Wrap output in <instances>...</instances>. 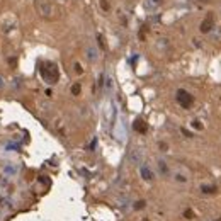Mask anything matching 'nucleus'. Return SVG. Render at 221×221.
<instances>
[{
    "label": "nucleus",
    "mask_w": 221,
    "mask_h": 221,
    "mask_svg": "<svg viewBox=\"0 0 221 221\" xmlns=\"http://www.w3.org/2000/svg\"><path fill=\"white\" fill-rule=\"evenodd\" d=\"M39 9H41L43 16H48V14L51 12V7H49V4H48L46 0H41V2H39Z\"/></svg>",
    "instance_id": "obj_6"
},
{
    "label": "nucleus",
    "mask_w": 221,
    "mask_h": 221,
    "mask_svg": "<svg viewBox=\"0 0 221 221\" xmlns=\"http://www.w3.org/2000/svg\"><path fill=\"white\" fill-rule=\"evenodd\" d=\"M145 221H148V220H145Z\"/></svg>",
    "instance_id": "obj_25"
},
{
    "label": "nucleus",
    "mask_w": 221,
    "mask_h": 221,
    "mask_svg": "<svg viewBox=\"0 0 221 221\" xmlns=\"http://www.w3.org/2000/svg\"><path fill=\"white\" fill-rule=\"evenodd\" d=\"M145 34H146V26H143V29L140 31V39L141 41H145Z\"/></svg>",
    "instance_id": "obj_14"
},
{
    "label": "nucleus",
    "mask_w": 221,
    "mask_h": 221,
    "mask_svg": "<svg viewBox=\"0 0 221 221\" xmlns=\"http://www.w3.org/2000/svg\"><path fill=\"white\" fill-rule=\"evenodd\" d=\"M163 0H146V9H157L158 5H162Z\"/></svg>",
    "instance_id": "obj_8"
},
{
    "label": "nucleus",
    "mask_w": 221,
    "mask_h": 221,
    "mask_svg": "<svg viewBox=\"0 0 221 221\" xmlns=\"http://www.w3.org/2000/svg\"><path fill=\"white\" fill-rule=\"evenodd\" d=\"M72 94H73V95H78L80 94V84H75L73 87H72Z\"/></svg>",
    "instance_id": "obj_11"
},
{
    "label": "nucleus",
    "mask_w": 221,
    "mask_h": 221,
    "mask_svg": "<svg viewBox=\"0 0 221 221\" xmlns=\"http://www.w3.org/2000/svg\"><path fill=\"white\" fill-rule=\"evenodd\" d=\"M158 167H160V170H162L163 174H167V165H165V162H160L158 163Z\"/></svg>",
    "instance_id": "obj_16"
},
{
    "label": "nucleus",
    "mask_w": 221,
    "mask_h": 221,
    "mask_svg": "<svg viewBox=\"0 0 221 221\" xmlns=\"http://www.w3.org/2000/svg\"><path fill=\"white\" fill-rule=\"evenodd\" d=\"M213 27H214V17H213V12H209V14L206 16L204 21L201 22L199 29H201V32H209Z\"/></svg>",
    "instance_id": "obj_3"
},
{
    "label": "nucleus",
    "mask_w": 221,
    "mask_h": 221,
    "mask_svg": "<svg viewBox=\"0 0 221 221\" xmlns=\"http://www.w3.org/2000/svg\"><path fill=\"white\" fill-rule=\"evenodd\" d=\"M199 2H209V0H199Z\"/></svg>",
    "instance_id": "obj_23"
},
{
    "label": "nucleus",
    "mask_w": 221,
    "mask_h": 221,
    "mask_svg": "<svg viewBox=\"0 0 221 221\" xmlns=\"http://www.w3.org/2000/svg\"><path fill=\"white\" fill-rule=\"evenodd\" d=\"M75 72H77V73H82V72H84V70H82V66H80L78 63H75Z\"/></svg>",
    "instance_id": "obj_19"
},
{
    "label": "nucleus",
    "mask_w": 221,
    "mask_h": 221,
    "mask_svg": "<svg viewBox=\"0 0 221 221\" xmlns=\"http://www.w3.org/2000/svg\"><path fill=\"white\" fill-rule=\"evenodd\" d=\"M133 128H134L136 133H141V134H145V133L148 131V124L143 121V119H136V121L133 122Z\"/></svg>",
    "instance_id": "obj_4"
},
{
    "label": "nucleus",
    "mask_w": 221,
    "mask_h": 221,
    "mask_svg": "<svg viewBox=\"0 0 221 221\" xmlns=\"http://www.w3.org/2000/svg\"><path fill=\"white\" fill-rule=\"evenodd\" d=\"M141 175L145 180H153V172L150 169H146V167H141Z\"/></svg>",
    "instance_id": "obj_7"
},
{
    "label": "nucleus",
    "mask_w": 221,
    "mask_h": 221,
    "mask_svg": "<svg viewBox=\"0 0 221 221\" xmlns=\"http://www.w3.org/2000/svg\"><path fill=\"white\" fill-rule=\"evenodd\" d=\"M201 190H202L204 194H214L218 189H216V187H213V185H202V187H201Z\"/></svg>",
    "instance_id": "obj_9"
},
{
    "label": "nucleus",
    "mask_w": 221,
    "mask_h": 221,
    "mask_svg": "<svg viewBox=\"0 0 221 221\" xmlns=\"http://www.w3.org/2000/svg\"><path fill=\"white\" fill-rule=\"evenodd\" d=\"M192 126H194L196 129H201V128H202V124H201L199 121H192Z\"/></svg>",
    "instance_id": "obj_18"
},
{
    "label": "nucleus",
    "mask_w": 221,
    "mask_h": 221,
    "mask_svg": "<svg viewBox=\"0 0 221 221\" xmlns=\"http://www.w3.org/2000/svg\"><path fill=\"white\" fill-rule=\"evenodd\" d=\"M160 148H162V152H167V145L165 143H160Z\"/></svg>",
    "instance_id": "obj_20"
},
{
    "label": "nucleus",
    "mask_w": 221,
    "mask_h": 221,
    "mask_svg": "<svg viewBox=\"0 0 221 221\" xmlns=\"http://www.w3.org/2000/svg\"><path fill=\"white\" fill-rule=\"evenodd\" d=\"M218 221H221V218H220V220H218Z\"/></svg>",
    "instance_id": "obj_24"
},
{
    "label": "nucleus",
    "mask_w": 221,
    "mask_h": 221,
    "mask_svg": "<svg viewBox=\"0 0 221 221\" xmlns=\"http://www.w3.org/2000/svg\"><path fill=\"white\" fill-rule=\"evenodd\" d=\"M100 7H102L104 12H107L109 10V2H107V0H100Z\"/></svg>",
    "instance_id": "obj_10"
},
{
    "label": "nucleus",
    "mask_w": 221,
    "mask_h": 221,
    "mask_svg": "<svg viewBox=\"0 0 221 221\" xmlns=\"http://www.w3.org/2000/svg\"><path fill=\"white\" fill-rule=\"evenodd\" d=\"M2 87H4V78L0 77V89H2Z\"/></svg>",
    "instance_id": "obj_22"
},
{
    "label": "nucleus",
    "mask_w": 221,
    "mask_h": 221,
    "mask_svg": "<svg viewBox=\"0 0 221 221\" xmlns=\"http://www.w3.org/2000/svg\"><path fill=\"white\" fill-rule=\"evenodd\" d=\"M177 102H179L184 109H189L190 105L194 104V97H192L187 90L179 89V90H177Z\"/></svg>",
    "instance_id": "obj_2"
},
{
    "label": "nucleus",
    "mask_w": 221,
    "mask_h": 221,
    "mask_svg": "<svg viewBox=\"0 0 221 221\" xmlns=\"http://www.w3.org/2000/svg\"><path fill=\"white\" fill-rule=\"evenodd\" d=\"M41 77L46 84H56L60 78V73H58V68L56 65L51 63V61H46V63L41 65Z\"/></svg>",
    "instance_id": "obj_1"
},
{
    "label": "nucleus",
    "mask_w": 221,
    "mask_h": 221,
    "mask_svg": "<svg viewBox=\"0 0 221 221\" xmlns=\"http://www.w3.org/2000/svg\"><path fill=\"white\" fill-rule=\"evenodd\" d=\"M175 179L179 180V182H187V177L182 175V174H177V175H175Z\"/></svg>",
    "instance_id": "obj_12"
},
{
    "label": "nucleus",
    "mask_w": 221,
    "mask_h": 221,
    "mask_svg": "<svg viewBox=\"0 0 221 221\" xmlns=\"http://www.w3.org/2000/svg\"><path fill=\"white\" fill-rule=\"evenodd\" d=\"M184 216H185V218H187V220H192V218H194V213H192V211H190V209H187V211H185V213H184Z\"/></svg>",
    "instance_id": "obj_13"
},
{
    "label": "nucleus",
    "mask_w": 221,
    "mask_h": 221,
    "mask_svg": "<svg viewBox=\"0 0 221 221\" xmlns=\"http://www.w3.org/2000/svg\"><path fill=\"white\" fill-rule=\"evenodd\" d=\"M97 41H99V46H100V48H105V43H104V37L100 36V34H99V36H97Z\"/></svg>",
    "instance_id": "obj_15"
},
{
    "label": "nucleus",
    "mask_w": 221,
    "mask_h": 221,
    "mask_svg": "<svg viewBox=\"0 0 221 221\" xmlns=\"http://www.w3.org/2000/svg\"><path fill=\"white\" fill-rule=\"evenodd\" d=\"M182 133H184L185 136H189V138H190V136H192V134H190V133H189V131H187V129H182Z\"/></svg>",
    "instance_id": "obj_21"
},
{
    "label": "nucleus",
    "mask_w": 221,
    "mask_h": 221,
    "mask_svg": "<svg viewBox=\"0 0 221 221\" xmlns=\"http://www.w3.org/2000/svg\"><path fill=\"white\" fill-rule=\"evenodd\" d=\"M85 53H87V60H90V61H95V60L99 58V55H97V49H95L94 46H89Z\"/></svg>",
    "instance_id": "obj_5"
},
{
    "label": "nucleus",
    "mask_w": 221,
    "mask_h": 221,
    "mask_svg": "<svg viewBox=\"0 0 221 221\" xmlns=\"http://www.w3.org/2000/svg\"><path fill=\"white\" fill-rule=\"evenodd\" d=\"M134 208H136V209H141V208H145V201H138Z\"/></svg>",
    "instance_id": "obj_17"
}]
</instances>
